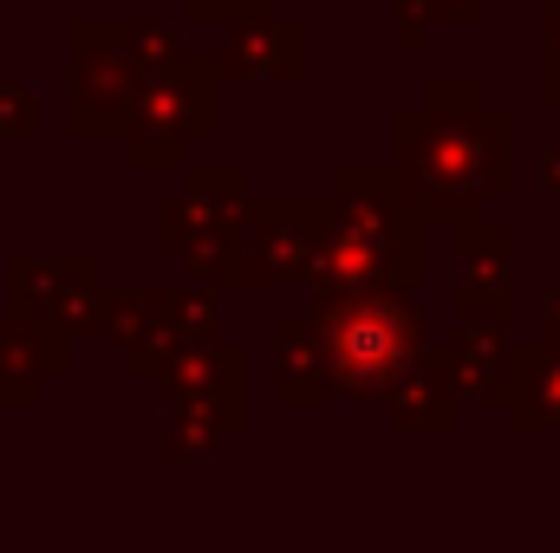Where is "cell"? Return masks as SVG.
I'll list each match as a JSON object with an SVG mask.
<instances>
[{
	"instance_id": "cell-1",
	"label": "cell",
	"mask_w": 560,
	"mask_h": 553,
	"mask_svg": "<svg viewBox=\"0 0 560 553\" xmlns=\"http://www.w3.org/2000/svg\"><path fill=\"white\" fill-rule=\"evenodd\" d=\"M392 176L430 222L489 215L515 196V111L476 79H430L418 105L392 118Z\"/></svg>"
},
{
	"instance_id": "cell-2",
	"label": "cell",
	"mask_w": 560,
	"mask_h": 553,
	"mask_svg": "<svg viewBox=\"0 0 560 553\" xmlns=\"http://www.w3.org/2000/svg\"><path fill=\"white\" fill-rule=\"evenodd\" d=\"M430 215L398 189L392 163H346L332 169V189L319 196V268L313 299L359 293V286H411L430 280Z\"/></svg>"
},
{
	"instance_id": "cell-3",
	"label": "cell",
	"mask_w": 560,
	"mask_h": 553,
	"mask_svg": "<svg viewBox=\"0 0 560 553\" xmlns=\"http://www.w3.org/2000/svg\"><path fill=\"white\" fill-rule=\"evenodd\" d=\"M319 339L346 404H392L398 378L423 358V306L411 286H359L313 299Z\"/></svg>"
},
{
	"instance_id": "cell-4",
	"label": "cell",
	"mask_w": 560,
	"mask_h": 553,
	"mask_svg": "<svg viewBox=\"0 0 560 553\" xmlns=\"http://www.w3.org/2000/svg\"><path fill=\"white\" fill-rule=\"evenodd\" d=\"M248 215H255L248 169L235 163L189 169L183 189L156 202V255L215 293L248 286Z\"/></svg>"
},
{
	"instance_id": "cell-5",
	"label": "cell",
	"mask_w": 560,
	"mask_h": 553,
	"mask_svg": "<svg viewBox=\"0 0 560 553\" xmlns=\"http://www.w3.org/2000/svg\"><path fill=\"white\" fill-rule=\"evenodd\" d=\"M222 59L215 46H183L176 59L150 66L138 92V111H131V131H125V163L131 169H176L202 138H215V118H222Z\"/></svg>"
},
{
	"instance_id": "cell-6",
	"label": "cell",
	"mask_w": 560,
	"mask_h": 553,
	"mask_svg": "<svg viewBox=\"0 0 560 553\" xmlns=\"http://www.w3.org/2000/svg\"><path fill=\"white\" fill-rule=\"evenodd\" d=\"M138 92L143 66L125 46V20H72L66 26V125H72V138H125Z\"/></svg>"
},
{
	"instance_id": "cell-7",
	"label": "cell",
	"mask_w": 560,
	"mask_h": 553,
	"mask_svg": "<svg viewBox=\"0 0 560 553\" xmlns=\"http://www.w3.org/2000/svg\"><path fill=\"white\" fill-rule=\"evenodd\" d=\"M105 268L98 255H13L7 261V313L39 319L66 345L105 332Z\"/></svg>"
},
{
	"instance_id": "cell-8",
	"label": "cell",
	"mask_w": 560,
	"mask_h": 553,
	"mask_svg": "<svg viewBox=\"0 0 560 553\" xmlns=\"http://www.w3.org/2000/svg\"><path fill=\"white\" fill-rule=\"evenodd\" d=\"M150 385L163 391L170 411L215 416L222 430H248V358L235 339H202V345H170L150 372Z\"/></svg>"
},
{
	"instance_id": "cell-9",
	"label": "cell",
	"mask_w": 560,
	"mask_h": 553,
	"mask_svg": "<svg viewBox=\"0 0 560 553\" xmlns=\"http://www.w3.org/2000/svg\"><path fill=\"white\" fill-rule=\"evenodd\" d=\"M450 306L463 319L515 313V235L489 215L450 222Z\"/></svg>"
},
{
	"instance_id": "cell-10",
	"label": "cell",
	"mask_w": 560,
	"mask_h": 553,
	"mask_svg": "<svg viewBox=\"0 0 560 553\" xmlns=\"http://www.w3.org/2000/svg\"><path fill=\"white\" fill-rule=\"evenodd\" d=\"M319 268V196H255L248 286H313Z\"/></svg>"
},
{
	"instance_id": "cell-11",
	"label": "cell",
	"mask_w": 560,
	"mask_h": 553,
	"mask_svg": "<svg viewBox=\"0 0 560 553\" xmlns=\"http://www.w3.org/2000/svg\"><path fill=\"white\" fill-rule=\"evenodd\" d=\"M215 59H222L229 85H300L306 79V26L261 7V13L222 26Z\"/></svg>"
},
{
	"instance_id": "cell-12",
	"label": "cell",
	"mask_w": 560,
	"mask_h": 553,
	"mask_svg": "<svg viewBox=\"0 0 560 553\" xmlns=\"http://www.w3.org/2000/svg\"><path fill=\"white\" fill-rule=\"evenodd\" d=\"M515 352L509 345V319H463L450 345H436L443 378L456 385L463 404H502L509 411V385H515Z\"/></svg>"
},
{
	"instance_id": "cell-13",
	"label": "cell",
	"mask_w": 560,
	"mask_h": 553,
	"mask_svg": "<svg viewBox=\"0 0 560 553\" xmlns=\"http://www.w3.org/2000/svg\"><path fill=\"white\" fill-rule=\"evenodd\" d=\"M275 398L280 404H332L339 378L319 339V313H280L275 319Z\"/></svg>"
},
{
	"instance_id": "cell-14",
	"label": "cell",
	"mask_w": 560,
	"mask_h": 553,
	"mask_svg": "<svg viewBox=\"0 0 560 553\" xmlns=\"http://www.w3.org/2000/svg\"><path fill=\"white\" fill-rule=\"evenodd\" d=\"M66 365H72V345L59 332H46L39 319H20V313L0 319V411L39 404V385L59 378Z\"/></svg>"
},
{
	"instance_id": "cell-15",
	"label": "cell",
	"mask_w": 560,
	"mask_h": 553,
	"mask_svg": "<svg viewBox=\"0 0 560 553\" xmlns=\"http://www.w3.org/2000/svg\"><path fill=\"white\" fill-rule=\"evenodd\" d=\"M98 339H112L118 352H125V365L150 378L156 372V358L170 352V293L163 286H112V299H105V332Z\"/></svg>"
},
{
	"instance_id": "cell-16",
	"label": "cell",
	"mask_w": 560,
	"mask_h": 553,
	"mask_svg": "<svg viewBox=\"0 0 560 553\" xmlns=\"http://www.w3.org/2000/svg\"><path fill=\"white\" fill-rule=\"evenodd\" d=\"M456 411H463L456 385L443 378L436 352H423L418 365L398 378V391H392V423H398V436H450V430H456Z\"/></svg>"
},
{
	"instance_id": "cell-17",
	"label": "cell",
	"mask_w": 560,
	"mask_h": 553,
	"mask_svg": "<svg viewBox=\"0 0 560 553\" xmlns=\"http://www.w3.org/2000/svg\"><path fill=\"white\" fill-rule=\"evenodd\" d=\"M509 423L522 436L535 430H560V345H522L515 352V385H509Z\"/></svg>"
},
{
	"instance_id": "cell-18",
	"label": "cell",
	"mask_w": 560,
	"mask_h": 553,
	"mask_svg": "<svg viewBox=\"0 0 560 553\" xmlns=\"http://www.w3.org/2000/svg\"><path fill=\"white\" fill-rule=\"evenodd\" d=\"M235 430H222L215 416H196V411H170L163 416V436H156V462L163 469H202L215 462V449H229Z\"/></svg>"
},
{
	"instance_id": "cell-19",
	"label": "cell",
	"mask_w": 560,
	"mask_h": 553,
	"mask_svg": "<svg viewBox=\"0 0 560 553\" xmlns=\"http://www.w3.org/2000/svg\"><path fill=\"white\" fill-rule=\"evenodd\" d=\"M202 339H222V319H215V286H189V293H170V345H202Z\"/></svg>"
},
{
	"instance_id": "cell-20",
	"label": "cell",
	"mask_w": 560,
	"mask_h": 553,
	"mask_svg": "<svg viewBox=\"0 0 560 553\" xmlns=\"http://www.w3.org/2000/svg\"><path fill=\"white\" fill-rule=\"evenodd\" d=\"M39 125H46V111H39L33 85L0 79V143H33L39 138Z\"/></svg>"
},
{
	"instance_id": "cell-21",
	"label": "cell",
	"mask_w": 560,
	"mask_h": 553,
	"mask_svg": "<svg viewBox=\"0 0 560 553\" xmlns=\"http://www.w3.org/2000/svg\"><path fill=\"white\" fill-rule=\"evenodd\" d=\"M125 46H131V59H138L143 72L183 52V39H176V26H163V20H125Z\"/></svg>"
},
{
	"instance_id": "cell-22",
	"label": "cell",
	"mask_w": 560,
	"mask_h": 553,
	"mask_svg": "<svg viewBox=\"0 0 560 553\" xmlns=\"http://www.w3.org/2000/svg\"><path fill=\"white\" fill-rule=\"evenodd\" d=\"M541 105L560 111V0H541Z\"/></svg>"
},
{
	"instance_id": "cell-23",
	"label": "cell",
	"mask_w": 560,
	"mask_h": 553,
	"mask_svg": "<svg viewBox=\"0 0 560 553\" xmlns=\"http://www.w3.org/2000/svg\"><path fill=\"white\" fill-rule=\"evenodd\" d=\"M430 33H436V13L423 0H392V46L398 52H423Z\"/></svg>"
},
{
	"instance_id": "cell-24",
	"label": "cell",
	"mask_w": 560,
	"mask_h": 553,
	"mask_svg": "<svg viewBox=\"0 0 560 553\" xmlns=\"http://www.w3.org/2000/svg\"><path fill=\"white\" fill-rule=\"evenodd\" d=\"M261 7H275V0H183V20L189 26H235V20H248Z\"/></svg>"
},
{
	"instance_id": "cell-25",
	"label": "cell",
	"mask_w": 560,
	"mask_h": 553,
	"mask_svg": "<svg viewBox=\"0 0 560 553\" xmlns=\"http://www.w3.org/2000/svg\"><path fill=\"white\" fill-rule=\"evenodd\" d=\"M423 7H430L436 20H463V26H469V20H482L489 0H423Z\"/></svg>"
},
{
	"instance_id": "cell-26",
	"label": "cell",
	"mask_w": 560,
	"mask_h": 553,
	"mask_svg": "<svg viewBox=\"0 0 560 553\" xmlns=\"http://www.w3.org/2000/svg\"><path fill=\"white\" fill-rule=\"evenodd\" d=\"M541 339H555V345H560V286L541 293Z\"/></svg>"
},
{
	"instance_id": "cell-27",
	"label": "cell",
	"mask_w": 560,
	"mask_h": 553,
	"mask_svg": "<svg viewBox=\"0 0 560 553\" xmlns=\"http://www.w3.org/2000/svg\"><path fill=\"white\" fill-rule=\"evenodd\" d=\"M541 189H548V196H560V150H548V156H541Z\"/></svg>"
}]
</instances>
